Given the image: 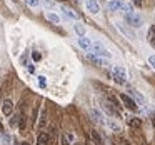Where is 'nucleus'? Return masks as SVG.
Listing matches in <instances>:
<instances>
[{
	"label": "nucleus",
	"instance_id": "nucleus-1",
	"mask_svg": "<svg viewBox=\"0 0 155 145\" xmlns=\"http://www.w3.org/2000/svg\"><path fill=\"white\" fill-rule=\"evenodd\" d=\"M92 50H94V54L97 55V57H104V58H110L112 57L110 52H108L100 42H94V44H92Z\"/></svg>",
	"mask_w": 155,
	"mask_h": 145
},
{
	"label": "nucleus",
	"instance_id": "nucleus-2",
	"mask_svg": "<svg viewBox=\"0 0 155 145\" xmlns=\"http://www.w3.org/2000/svg\"><path fill=\"white\" fill-rule=\"evenodd\" d=\"M112 77H114V80L117 82V84H125V82H127V72L122 67H114Z\"/></svg>",
	"mask_w": 155,
	"mask_h": 145
},
{
	"label": "nucleus",
	"instance_id": "nucleus-3",
	"mask_svg": "<svg viewBox=\"0 0 155 145\" xmlns=\"http://www.w3.org/2000/svg\"><path fill=\"white\" fill-rule=\"evenodd\" d=\"M120 100H122V104L125 105V107L128 108V110H138V105H137V102L134 100V98L130 97V95H127V94H120Z\"/></svg>",
	"mask_w": 155,
	"mask_h": 145
},
{
	"label": "nucleus",
	"instance_id": "nucleus-4",
	"mask_svg": "<svg viewBox=\"0 0 155 145\" xmlns=\"http://www.w3.org/2000/svg\"><path fill=\"white\" fill-rule=\"evenodd\" d=\"M125 20H127V24L130 25V27H142V24H143V20H142L140 15L137 14H130V15H125Z\"/></svg>",
	"mask_w": 155,
	"mask_h": 145
},
{
	"label": "nucleus",
	"instance_id": "nucleus-5",
	"mask_svg": "<svg viewBox=\"0 0 155 145\" xmlns=\"http://www.w3.org/2000/svg\"><path fill=\"white\" fill-rule=\"evenodd\" d=\"M85 7H87V10L92 12V14H98V12H100V5H98L97 0H85Z\"/></svg>",
	"mask_w": 155,
	"mask_h": 145
},
{
	"label": "nucleus",
	"instance_id": "nucleus-6",
	"mask_svg": "<svg viewBox=\"0 0 155 145\" xmlns=\"http://www.w3.org/2000/svg\"><path fill=\"white\" fill-rule=\"evenodd\" d=\"M2 114L7 115V117L14 114V104H12V100H4V104H2Z\"/></svg>",
	"mask_w": 155,
	"mask_h": 145
},
{
	"label": "nucleus",
	"instance_id": "nucleus-7",
	"mask_svg": "<svg viewBox=\"0 0 155 145\" xmlns=\"http://www.w3.org/2000/svg\"><path fill=\"white\" fill-rule=\"evenodd\" d=\"M90 115H92V118H94L97 124H100V125H105V124H107V122L104 120V115H102L100 112L97 110V108H92V110H90Z\"/></svg>",
	"mask_w": 155,
	"mask_h": 145
},
{
	"label": "nucleus",
	"instance_id": "nucleus-8",
	"mask_svg": "<svg viewBox=\"0 0 155 145\" xmlns=\"http://www.w3.org/2000/svg\"><path fill=\"white\" fill-rule=\"evenodd\" d=\"M50 143V135L47 132H40L37 137V145H48Z\"/></svg>",
	"mask_w": 155,
	"mask_h": 145
},
{
	"label": "nucleus",
	"instance_id": "nucleus-9",
	"mask_svg": "<svg viewBox=\"0 0 155 145\" xmlns=\"http://www.w3.org/2000/svg\"><path fill=\"white\" fill-rule=\"evenodd\" d=\"M77 44H78V47L84 48V50H90L92 48V42H90V38H87V37H80L77 40Z\"/></svg>",
	"mask_w": 155,
	"mask_h": 145
},
{
	"label": "nucleus",
	"instance_id": "nucleus-10",
	"mask_svg": "<svg viewBox=\"0 0 155 145\" xmlns=\"http://www.w3.org/2000/svg\"><path fill=\"white\" fill-rule=\"evenodd\" d=\"M104 110L107 112L108 115H112V117H120V114H118V110L114 107V105H110V104H108V102H105V104H104Z\"/></svg>",
	"mask_w": 155,
	"mask_h": 145
},
{
	"label": "nucleus",
	"instance_id": "nucleus-11",
	"mask_svg": "<svg viewBox=\"0 0 155 145\" xmlns=\"http://www.w3.org/2000/svg\"><path fill=\"white\" fill-rule=\"evenodd\" d=\"M122 8H124V2H120V0H112V2H108V10L117 12V10H122Z\"/></svg>",
	"mask_w": 155,
	"mask_h": 145
},
{
	"label": "nucleus",
	"instance_id": "nucleus-12",
	"mask_svg": "<svg viewBox=\"0 0 155 145\" xmlns=\"http://www.w3.org/2000/svg\"><path fill=\"white\" fill-rule=\"evenodd\" d=\"M87 58L92 62V64L98 65V67H105V62L102 60V57H97L95 54H88V55H87Z\"/></svg>",
	"mask_w": 155,
	"mask_h": 145
},
{
	"label": "nucleus",
	"instance_id": "nucleus-13",
	"mask_svg": "<svg viewBox=\"0 0 155 145\" xmlns=\"http://www.w3.org/2000/svg\"><path fill=\"white\" fill-rule=\"evenodd\" d=\"M90 138H92V142H94L95 145H104V138L98 135V132L92 130V132H90Z\"/></svg>",
	"mask_w": 155,
	"mask_h": 145
},
{
	"label": "nucleus",
	"instance_id": "nucleus-14",
	"mask_svg": "<svg viewBox=\"0 0 155 145\" xmlns=\"http://www.w3.org/2000/svg\"><path fill=\"white\" fill-rule=\"evenodd\" d=\"M45 17H47L48 22H52V24H55V25L60 24V17H58L57 14H54V12H47V14H45Z\"/></svg>",
	"mask_w": 155,
	"mask_h": 145
},
{
	"label": "nucleus",
	"instance_id": "nucleus-15",
	"mask_svg": "<svg viewBox=\"0 0 155 145\" xmlns=\"http://www.w3.org/2000/svg\"><path fill=\"white\" fill-rule=\"evenodd\" d=\"M132 97H134V98H135V100H137L140 105H145V98L140 95V92H137V90H132Z\"/></svg>",
	"mask_w": 155,
	"mask_h": 145
},
{
	"label": "nucleus",
	"instance_id": "nucleus-16",
	"mask_svg": "<svg viewBox=\"0 0 155 145\" xmlns=\"http://www.w3.org/2000/svg\"><path fill=\"white\" fill-rule=\"evenodd\" d=\"M62 12H64V15L65 17H68V18H77V14H74V10H70V8H67V7H62Z\"/></svg>",
	"mask_w": 155,
	"mask_h": 145
},
{
	"label": "nucleus",
	"instance_id": "nucleus-17",
	"mask_svg": "<svg viewBox=\"0 0 155 145\" xmlns=\"http://www.w3.org/2000/svg\"><path fill=\"white\" fill-rule=\"evenodd\" d=\"M74 28H75V32H77L80 37H85V27L82 24H78V22H77V24L74 25Z\"/></svg>",
	"mask_w": 155,
	"mask_h": 145
},
{
	"label": "nucleus",
	"instance_id": "nucleus-18",
	"mask_svg": "<svg viewBox=\"0 0 155 145\" xmlns=\"http://www.w3.org/2000/svg\"><path fill=\"white\" fill-rule=\"evenodd\" d=\"M107 100H108V102H110V104H112V105H114V107H115V108H120V107H122V105H120V102H118V100H117V98H115V97H114V95H108V98H107Z\"/></svg>",
	"mask_w": 155,
	"mask_h": 145
},
{
	"label": "nucleus",
	"instance_id": "nucleus-19",
	"mask_svg": "<svg viewBox=\"0 0 155 145\" xmlns=\"http://www.w3.org/2000/svg\"><path fill=\"white\" fill-rule=\"evenodd\" d=\"M122 10H124V14H125V15L135 14V12H134V7H132L130 4H124V8H122Z\"/></svg>",
	"mask_w": 155,
	"mask_h": 145
},
{
	"label": "nucleus",
	"instance_id": "nucleus-20",
	"mask_svg": "<svg viewBox=\"0 0 155 145\" xmlns=\"http://www.w3.org/2000/svg\"><path fill=\"white\" fill-rule=\"evenodd\" d=\"M128 125H130V127H134V128H140L142 122L138 120V118H130V120H128Z\"/></svg>",
	"mask_w": 155,
	"mask_h": 145
},
{
	"label": "nucleus",
	"instance_id": "nucleus-21",
	"mask_svg": "<svg viewBox=\"0 0 155 145\" xmlns=\"http://www.w3.org/2000/svg\"><path fill=\"white\" fill-rule=\"evenodd\" d=\"M45 125H47V114H45V110L42 112V117H40V122H38V127L44 128Z\"/></svg>",
	"mask_w": 155,
	"mask_h": 145
},
{
	"label": "nucleus",
	"instance_id": "nucleus-22",
	"mask_svg": "<svg viewBox=\"0 0 155 145\" xmlns=\"http://www.w3.org/2000/svg\"><path fill=\"white\" fill-rule=\"evenodd\" d=\"M20 118L22 117H18V115H14V117L10 118V127H17L18 122H20Z\"/></svg>",
	"mask_w": 155,
	"mask_h": 145
},
{
	"label": "nucleus",
	"instance_id": "nucleus-23",
	"mask_svg": "<svg viewBox=\"0 0 155 145\" xmlns=\"http://www.w3.org/2000/svg\"><path fill=\"white\" fill-rule=\"evenodd\" d=\"M25 2H27V5L28 7H38V5H40V0H25Z\"/></svg>",
	"mask_w": 155,
	"mask_h": 145
},
{
	"label": "nucleus",
	"instance_id": "nucleus-24",
	"mask_svg": "<svg viewBox=\"0 0 155 145\" xmlns=\"http://www.w3.org/2000/svg\"><path fill=\"white\" fill-rule=\"evenodd\" d=\"M105 125H108V127H110L112 130H115V132H118V130H120V127H118L117 124H114V122H110V120H107V124H105Z\"/></svg>",
	"mask_w": 155,
	"mask_h": 145
},
{
	"label": "nucleus",
	"instance_id": "nucleus-25",
	"mask_svg": "<svg viewBox=\"0 0 155 145\" xmlns=\"http://www.w3.org/2000/svg\"><path fill=\"white\" fill-rule=\"evenodd\" d=\"M60 142H62V145H70V143H72V140L67 137V133L62 135V140H60Z\"/></svg>",
	"mask_w": 155,
	"mask_h": 145
},
{
	"label": "nucleus",
	"instance_id": "nucleus-26",
	"mask_svg": "<svg viewBox=\"0 0 155 145\" xmlns=\"http://www.w3.org/2000/svg\"><path fill=\"white\" fill-rule=\"evenodd\" d=\"M150 38H155V25H152L150 30H148V40Z\"/></svg>",
	"mask_w": 155,
	"mask_h": 145
},
{
	"label": "nucleus",
	"instance_id": "nucleus-27",
	"mask_svg": "<svg viewBox=\"0 0 155 145\" xmlns=\"http://www.w3.org/2000/svg\"><path fill=\"white\" fill-rule=\"evenodd\" d=\"M32 58H34L35 62H38V60H42V55L38 54V52H34V54H32Z\"/></svg>",
	"mask_w": 155,
	"mask_h": 145
},
{
	"label": "nucleus",
	"instance_id": "nucleus-28",
	"mask_svg": "<svg viewBox=\"0 0 155 145\" xmlns=\"http://www.w3.org/2000/svg\"><path fill=\"white\" fill-rule=\"evenodd\" d=\"M118 142H120L122 145H130V142H128L127 138H124V137H118Z\"/></svg>",
	"mask_w": 155,
	"mask_h": 145
},
{
	"label": "nucleus",
	"instance_id": "nucleus-29",
	"mask_svg": "<svg viewBox=\"0 0 155 145\" xmlns=\"http://www.w3.org/2000/svg\"><path fill=\"white\" fill-rule=\"evenodd\" d=\"M148 64L155 68V55H150V57H148Z\"/></svg>",
	"mask_w": 155,
	"mask_h": 145
},
{
	"label": "nucleus",
	"instance_id": "nucleus-30",
	"mask_svg": "<svg viewBox=\"0 0 155 145\" xmlns=\"http://www.w3.org/2000/svg\"><path fill=\"white\" fill-rule=\"evenodd\" d=\"M38 84H40L42 87H45V85H47L45 84V77H38Z\"/></svg>",
	"mask_w": 155,
	"mask_h": 145
},
{
	"label": "nucleus",
	"instance_id": "nucleus-31",
	"mask_svg": "<svg viewBox=\"0 0 155 145\" xmlns=\"http://www.w3.org/2000/svg\"><path fill=\"white\" fill-rule=\"evenodd\" d=\"M135 7H142V0H132Z\"/></svg>",
	"mask_w": 155,
	"mask_h": 145
},
{
	"label": "nucleus",
	"instance_id": "nucleus-32",
	"mask_svg": "<svg viewBox=\"0 0 155 145\" xmlns=\"http://www.w3.org/2000/svg\"><path fill=\"white\" fill-rule=\"evenodd\" d=\"M8 143H10V137L5 135V137H4V145H8Z\"/></svg>",
	"mask_w": 155,
	"mask_h": 145
},
{
	"label": "nucleus",
	"instance_id": "nucleus-33",
	"mask_svg": "<svg viewBox=\"0 0 155 145\" xmlns=\"http://www.w3.org/2000/svg\"><path fill=\"white\" fill-rule=\"evenodd\" d=\"M45 5H47V7H54V2H52V0H45Z\"/></svg>",
	"mask_w": 155,
	"mask_h": 145
},
{
	"label": "nucleus",
	"instance_id": "nucleus-34",
	"mask_svg": "<svg viewBox=\"0 0 155 145\" xmlns=\"http://www.w3.org/2000/svg\"><path fill=\"white\" fill-rule=\"evenodd\" d=\"M0 132H4V125H2V122H0Z\"/></svg>",
	"mask_w": 155,
	"mask_h": 145
},
{
	"label": "nucleus",
	"instance_id": "nucleus-35",
	"mask_svg": "<svg viewBox=\"0 0 155 145\" xmlns=\"http://www.w3.org/2000/svg\"><path fill=\"white\" fill-rule=\"evenodd\" d=\"M14 145H22V143H18V142H14Z\"/></svg>",
	"mask_w": 155,
	"mask_h": 145
},
{
	"label": "nucleus",
	"instance_id": "nucleus-36",
	"mask_svg": "<svg viewBox=\"0 0 155 145\" xmlns=\"http://www.w3.org/2000/svg\"><path fill=\"white\" fill-rule=\"evenodd\" d=\"M22 145H28V143H27V142H22Z\"/></svg>",
	"mask_w": 155,
	"mask_h": 145
},
{
	"label": "nucleus",
	"instance_id": "nucleus-37",
	"mask_svg": "<svg viewBox=\"0 0 155 145\" xmlns=\"http://www.w3.org/2000/svg\"><path fill=\"white\" fill-rule=\"evenodd\" d=\"M57 2H64V0H57Z\"/></svg>",
	"mask_w": 155,
	"mask_h": 145
}]
</instances>
